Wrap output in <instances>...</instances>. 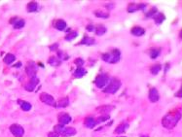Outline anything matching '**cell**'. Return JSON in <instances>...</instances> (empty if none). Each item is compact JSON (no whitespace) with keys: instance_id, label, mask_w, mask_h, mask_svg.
<instances>
[{"instance_id":"obj_1","label":"cell","mask_w":182,"mask_h":137,"mask_svg":"<svg viewBox=\"0 0 182 137\" xmlns=\"http://www.w3.org/2000/svg\"><path fill=\"white\" fill-rule=\"evenodd\" d=\"M181 119V112L175 111V112H170L166 114L162 120V124L164 127L168 128V130H172L176 126Z\"/></svg>"},{"instance_id":"obj_2","label":"cell","mask_w":182,"mask_h":137,"mask_svg":"<svg viewBox=\"0 0 182 137\" xmlns=\"http://www.w3.org/2000/svg\"><path fill=\"white\" fill-rule=\"evenodd\" d=\"M120 57H121V52L118 49H114L110 53L103 54L101 56V58L104 61L108 62V63H117L120 60Z\"/></svg>"},{"instance_id":"obj_3","label":"cell","mask_w":182,"mask_h":137,"mask_svg":"<svg viewBox=\"0 0 182 137\" xmlns=\"http://www.w3.org/2000/svg\"><path fill=\"white\" fill-rule=\"evenodd\" d=\"M54 130L57 132V134H61L65 137H70L76 134V130L73 127H66L65 126H61V124H57L54 127Z\"/></svg>"},{"instance_id":"obj_4","label":"cell","mask_w":182,"mask_h":137,"mask_svg":"<svg viewBox=\"0 0 182 137\" xmlns=\"http://www.w3.org/2000/svg\"><path fill=\"white\" fill-rule=\"evenodd\" d=\"M121 81L118 80V79H112L109 84H108V86L106 87V89H104V92H107V93H111V95H114V93H116L118 92V89L121 88Z\"/></svg>"},{"instance_id":"obj_5","label":"cell","mask_w":182,"mask_h":137,"mask_svg":"<svg viewBox=\"0 0 182 137\" xmlns=\"http://www.w3.org/2000/svg\"><path fill=\"white\" fill-rule=\"evenodd\" d=\"M95 83L98 89H102L109 83V77H108L106 74H100V75L96 77Z\"/></svg>"},{"instance_id":"obj_6","label":"cell","mask_w":182,"mask_h":137,"mask_svg":"<svg viewBox=\"0 0 182 137\" xmlns=\"http://www.w3.org/2000/svg\"><path fill=\"white\" fill-rule=\"evenodd\" d=\"M40 100L42 101L43 103L49 105V106H53V107H56V101L54 99V97L52 95H48V93L43 92L40 95Z\"/></svg>"},{"instance_id":"obj_7","label":"cell","mask_w":182,"mask_h":137,"mask_svg":"<svg viewBox=\"0 0 182 137\" xmlns=\"http://www.w3.org/2000/svg\"><path fill=\"white\" fill-rule=\"evenodd\" d=\"M10 131L12 132V134L15 137H22L25 134V130L22 128V127L17 124H14L10 127Z\"/></svg>"},{"instance_id":"obj_8","label":"cell","mask_w":182,"mask_h":137,"mask_svg":"<svg viewBox=\"0 0 182 137\" xmlns=\"http://www.w3.org/2000/svg\"><path fill=\"white\" fill-rule=\"evenodd\" d=\"M25 71H26V73H28V75L29 78L36 77V72H37L36 64L34 63L33 61H28V65H26Z\"/></svg>"},{"instance_id":"obj_9","label":"cell","mask_w":182,"mask_h":137,"mask_svg":"<svg viewBox=\"0 0 182 137\" xmlns=\"http://www.w3.org/2000/svg\"><path fill=\"white\" fill-rule=\"evenodd\" d=\"M38 84H39V79H38L37 77L30 78V81L28 82V84L25 86V89L28 92H33Z\"/></svg>"},{"instance_id":"obj_10","label":"cell","mask_w":182,"mask_h":137,"mask_svg":"<svg viewBox=\"0 0 182 137\" xmlns=\"http://www.w3.org/2000/svg\"><path fill=\"white\" fill-rule=\"evenodd\" d=\"M146 5L145 4H134V3H131L129 5V7H128V12L129 13H134V12H136L138 10H144L145 9Z\"/></svg>"},{"instance_id":"obj_11","label":"cell","mask_w":182,"mask_h":137,"mask_svg":"<svg viewBox=\"0 0 182 137\" xmlns=\"http://www.w3.org/2000/svg\"><path fill=\"white\" fill-rule=\"evenodd\" d=\"M148 96H149V99L151 102H157V101L160 99V95H159L157 89H155V88L150 89Z\"/></svg>"},{"instance_id":"obj_12","label":"cell","mask_w":182,"mask_h":137,"mask_svg":"<svg viewBox=\"0 0 182 137\" xmlns=\"http://www.w3.org/2000/svg\"><path fill=\"white\" fill-rule=\"evenodd\" d=\"M10 22L14 25L15 29H20L22 28L25 26V21L22 19H18V18H14L10 21Z\"/></svg>"},{"instance_id":"obj_13","label":"cell","mask_w":182,"mask_h":137,"mask_svg":"<svg viewBox=\"0 0 182 137\" xmlns=\"http://www.w3.org/2000/svg\"><path fill=\"white\" fill-rule=\"evenodd\" d=\"M70 122H71V117L68 114L63 113V114H60L59 116V123H60V124H61V126H65V124H69Z\"/></svg>"},{"instance_id":"obj_14","label":"cell","mask_w":182,"mask_h":137,"mask_svg":"<svg viewBox=\"0 0 182 137\" xmlns=\"http://www.w3.org/2000/svg\"><path fill=\"white\" fill-rule=\"evenodd\" d=\"M96 124H98V123H96V121L94 118H92V117H87V118L85 119V122H84L85 127H88V128L95 127Z\"/></svg>"},{"instance_id":"obj_15","label":"cell","mask_w":182,"mask_h":137,"mask_svg":"<svg viewBox=\"0 0 182 137\" xmlns=\"http://www.w3.org/2000/svg\"><path fill=\"white\" fill-rule=\"evenodd\" d=\"M54 26H55L57 30L63 31V30H64L65 28H66L67 25H66V22H65L63 19H57V21H56L55 22H54Z\"/></svg>"},{"instance_id":"obj_16","label":"cell","mask_w":182,"mask_h":137,"mask_svg":"<svg viewBox=\"0 0 182 137\" xmlns=\"http://www.w3.org/2000/svg\"><path fill=\"white\" fill-rule=\"evenodd\" d=\"M131 32L133 35H134V36H142V35L145 33V29L140 26H134L131 28Z\"/></svg>"},{"instance_id":"obj_17","label":"cell","mask_w":182,"mask_h":137,"mask_svg":"<svg viewBox=\"0 0 182 137\" xmlns=\"http://www.w3.org/2000/svg\"><path fill=\"white\" fill-rule=\"evenodd\" d=\"M18 103L20 104L21 108L24 111H29L31 109V104L28 101H24V100H18Z\"/></svg>"},{"instance_id":"obj_18","label":"cell","mask_w":182,"mask_h":137,"mask_svg":"<svg viewBox=\"0 0 182 137\" xmlns=\"http://www.w3.org/2000/svg\"><path fill=\"white\" fill-rule=\"evenodd\" d=\"M86 73H87V71L83 67H77V69L74 71L73 75H74L75 78H82L83 76L86 75Z\"/></svg>"},{"instance_id":"obj_19","label":"cell","mask_w":182,"mask_h":137,"mask_svg":"<svg viewBox=\"0 0 182 137\" xmlns=\"http://www.w3.org/2000/svg\"><path fill=\"white\" fill-rule=\"evenodd\" d=\"M80 44H83V45H88V46H90V45H94V44H95V40L94 38H92V37L85 36V37L82 39V41L80 42Z\"/></svg>"},{"instance_id":"obj_20","label":"cell","mask_w":182,"mask_h":137,"mask_svg":"<svg viewBox=\"0 0 182 137\" xmlns=\"http://www.w3.org/2000/svg\"><path fill=\"white\" fill-rule=\"evenodd\" d=\"M69 104V99L68 97H63V98H60L59 100V102H57V107H60V108H64V107H67Z\"/></svg>"},{"instance_id":"obj_21","label":"cell","mask_w":182,"mask_h":137,"mask_svg":"<svg viewBox=\"0 0 182 137\" xmlns=\"http://www.w3.org/2000/svg\"><path fill=\"white\" fill-rule=\"evenodd\" d=\"M129 127V124H119V126L116 127L115 130V133H118V134H122L125 132V130L128 128Z\"/></svg>"},{"instance_id":"obj_22","label":"cell","mask_w":182,"mask_h":137,"mask_svg":"<svg viewBox=\"0 0 182 137\" xmlns=\"http://www.w3.org/2000/svg\"><path fill=\"white\" fill-rule=\"evenodd\" d=\"M166 19V17L163 14H161V13H158L156 16H155L154 17V21H155V23H156V25H161V23L164 22Z\"/></svg>"},{"instance_id":"obj_23","label":"cell","mask_w":182,"mask_h":137,"mask_svg":"<svg viewBox=\"0 0 182 137\" xmlns=\"http://www.w3.org/2000/svg\"><path fill=\"white\" fill-rule=\"evenodd\" d=\"M48 62H49V64H51V65H53V66H60V58H57V57H51L49 58V60H48Z\"/></svg>"},{"instance_id":"obj_24","label":"cell","mask_w":182,"mask_h":137,"mask_svg":"<svg viewBox=\"0 0 182 137\" xmlns=\"http://www.w3.org/2000/svg\"><path fill=\"white\" fill-rule=\"evenodd\" d=\"M161 53V49H151L149 51V56L152 60H155L159 57V54Z\"/></svg>"},{"instance_id":"obj_25","label":"cell","mask_w":182,"mask_h":137,"mask_svg":"<svg viewBox=\"0 0 182 137\" xmlns=\"http://www.w3.org/2000/svg\"><path fill=\"white\" fill-rule=\"evenodd\" d=\"M15 60H16V57H15L14 54H7L5 56V57H4V62L6 64H11V63H13V62L15 61Z\"/></svg>"},{"instance_id":"obj_26","label":"cell","mask_w":182,"mask_h":137,"mask_svg":"<svg viewBox=\"0 0 182 137\" xmlns=\"http://www.w3.org/2000/svg\"><path fill=\"white\" fill-rule=\"evenodd\" d=\"M37 8H38V5L36 2H29L28 4V11L30 12V13H32V12H36L37 11Z\"/></svg>"},{"instance_id":"obj_27","label":"cell","mask_w":182,"mask_h":137,"mask_svg":"<svg viewBox=\"0 0 182 137\" xmlns=\"http://www.w3.org/2000/svg\"><path fill=\"white\" fill-rule=\"evenodd\" d=\"M161 69H162V65L161 64H155L150 68V71H151V73L153 74V75H157V74L161 71Z\"/></svg>"},{"instance_id":"obj_28","label":"cell","mask_w":182,"mask_h":137,"mask_svg":"<svg viewBox=\"0 0 182 137\" xmlns=\"http://www.w3.org/2000/svg\"><path fill=\"white\" fill-rule=\"evenodd\" d=\"M95 32L98 35H99V36H101V35H103L104 33L106 32V27L104 25H98V27H96Z\"/></svg>"},{"instance_id":"obj_29","label":"cell","mask_w":182,"mask_h":137,"mask_svg":"<svg viewBox=\"0 0 182 137\" xmlns=\"http://www.w3.org/2000/svg\"><path fill=\"white\" fill-rule=\"evenodd\" d=\"M95 15L98 18H102V19L109 18V14L106 13V12H103V11H95Z\"/></svg>"},{"instance_id":"obj_30","label":"cell","mask_w":182,"mask_h":137,"mask_svg":"<svg viewBox=\"0 0 182 137\" xmlns=\"http://www.w3.org/2000/svg\"><path fill=\"white\" fill-rule=\"evenodd\" d=\"M77 35H78V34H77V32H70V33H68L66 36H65V40L72 41L75 37H77Z\"/></svg>"},{"instance_id":"obj_31","label":"cell","mask_w":182,"mask_h":137,"mask_svg":"<svg viewBox=\"0 0 182 137\" xmlns=\"http://www.w3.org/2000/svg\"><path fill=\"white\" fill-rule=\"evenodd\" d=\"M57 54H59V57H60V60H66L69 58V57L67 56L66 54H64L63 52H61V51H59L57 52Z\"/></svg>"},{"instance_id":"obj_32","label":"cell","mask_w":182,"mask_h":137,"mask_svg":"<svg viewBox=\"0 0 182 137\" xmlns=\"http://www.w3.org/2000/svg\"><path fill=\"white\" fill-rule=\"evenodd\" d=\"M112 109H114V107H112V106H103V107H100L98 108V110L100 111V112H110Z\"/></svg>"},{"instance_id":"obj_33","label":"cell","mask_w":182,"mask_h":137,"mask_svg":"<svg viewBox=\"0 0 182 137\" xmlns=\"http://www.w3.org/2000/svg\"><path fill=\"white\" fill-rule=\"evenodd\" d=\"M108 119H109V116H102V117H100V118L98 119V121H96V123L99 124V123H102V122H105V121H107Z\"/></svg>"},{"instance_id":"obj_34","label":"cell","mask_w":182,"mask_h":137,"mask_svg":"<svg viewBox=\"0 0 182 137\" xmlns=\"http://www.w3.org/2000/svg\"><path fill=\"white\" fill-rule=\"evenodd\" d=\"M156 13H157V9H156V8H153V9H151V10H150L149 13H147V14H146V17L150 18V17H152V16H153L154 14H156Z\"/></svg>"},{"instance_id":"obj_35","label":"cell","mask_w":182,"mask_h":137,"mask_svg":"<svg viewBox=\"0 0 182 137\" xmlns=\"http://www.w3.org/2000/svg\"><path fill=\"white\" fill-rule=\"evenodd\" d=\"M75 63L78 65V67H81L83 64H84V60H82V58H77V60H75Z\"/></svg>"},{"instance_id":"obj_36","label":"cell","mask_w":182,"mask_h":137,"mask_svg":"<svg viewBox=\"0 0 182 137\" xmlns=\"http://www.w3.org/2000/svg\"><path fill=\"white\" fill-rule=\"evenodd\" d=\"M57 48H59V44H54V45H52L51 47H50V50L56 51V50H57Z\"/></svg>"},{"instance_id":"obj_37","label":"cell","mask_w":182,"mask_h":137,"mask_svg":"<svg viewBox=\"0 0 182 137\" xmlns=\"http://www.w3.org/2000/svg\"><path fill=\"white\" fill-rule=\"evenodd\" d=\"M48 136H49V137H59V134H57V132L54 131V132H50Z\"/></svg>"},{"instance_id":"obj_38","label":"cell","mask_w":182,"mask_h":137,"mask_svg":"<svg viewBox=\"0 0 182 137\" xmlns=\"http://www.w3.org/2000/svg\"><path fill=\"white\" fill-rule=\"evenodd\" d=\"M87 30L88 31H91V32H92V31H95V26L94 25H88L87 26Z\"/></svg>"},{"instance_id":"obj_39","label":"cell","mask_w":182,"mask_h":137,"mask_svg":"<svg viewBox=\"0 0 182 137\" xmlns=\"http://www.w3.org/2000/svg\"><path fill=\"white\" fill-rule=\"evenodd\" d=\"M176 97H182V86H181V89H179V92H178L176 95H175Z\"/></svg>"},{"instance_id":"obj_40","label":"cell","mask_w":182,"mask_h":137,"mask_svg":"<svg viewBox=\"0 0 182 137\" xmlns=\"http://www.w3.org/2000/svg\"><path fill=\"white\" fill-rule=\"evenodd\" d=\"M22 66V62H18V63L15 65V67H21Z\"/></svg>"},{"instance_id":"obj_41","label":"cell","mask_w":182,"mask_h":137,"mask_svg":"<svg viewBox=\"0 0 182 137\" xmlns=\"http://www.w3.org/2000/svg\"><path fill=\"white\" fill-rule=\"evenodd\" d=\"M179 35H180V38L182 39V30L180 31V33H179Z\"/></svg>"},{"instance_id":"obj_42","label":"cell","mask_w":182,"mask_h":137,"mask_svg":"<svg viewBox=\"0 0 182 137\" xmlns=\"http://www.w3.org/2000/svg\"><path fill=\"white\" fill-rule=\"evenodd\" d=\"M140 137H148V136H142V135H141Z\"/></svg>"}]
</instances>
